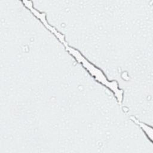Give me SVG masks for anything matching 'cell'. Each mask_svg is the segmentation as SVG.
I'll list each match as a JSON object with an SVG mask.
<instances>
[{
  "label": "cell",
  "mask_w": 153,
  "mask_h": 153,
  "mask_svg": "<svg viewBox=\"0 0 153 153\" xmlns=\"http://www.w3.org/2000/svg\"><path fill=\"white\" fill-rule=\"evenodd\" d=\"M61 43L64 45L66 50L82 66L97 82L106 87L113 93L118 104L121 105L123 101L124 91L119 88V84L117 81H109L102 69L90 62L79 50L70 46L66 40Z\"/></svg>",
  "instance_id": "cell-1"
},
{
  "label": "cell",
  "mask_w": 153,
  "mask_h": 153,
  "mask_svg": "<svg viewBox=\"0 0 153 153\" xmlns=\"http://www.w3.org/2000/svg\"><path fill=\"white\" fill-rule=\"evenodd\" d=\"M130 120L140 127V128L145 133L148 139H149V140L152 143V127L139 121L138 119H137L136 117L133 116L130 117Z\"/></svg>",
  "instance_id": "cell-2"
}]
</instances>
